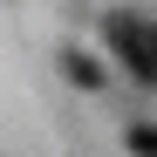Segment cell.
<instances>
[{
  "instance_id": "obj_1",
  "label": "cell",
  "mask_w": 157,
  "mask_h": 157,
  "mask_svg": "<svg viewBox=\"0 0 157 157\" xmlns=\"http://www.w3.org/2000/svg\"><path fill=\"white\" fill-rule=\"evenodd\" d=\"M116 48L130 55V68H137L144 82L157 75V34H137V28H130V21H116Z\"/></svg>"
},
{
  "instance_id": "obj_2",
  "label": "cell",
  "mask_w": 157,
  "mask_h": 157,
  "mask_svg": "<svg viewBox=\"0 0 157 157\" xmlns=\"http://www.w3.org/2000/svg\"><path fill=\"white\" fill-rule=\"evenodd\" d=\"M130 150H157V130H130Z\"/></svg>"
}]
</instances>
